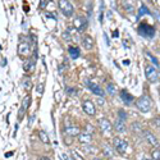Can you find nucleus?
I'll use <instances>...</instances> for the list:
<instances>
[{
    "mask_svg": "<svg viewBox=\"0 0 160 160\" xmlns=\"http://www.w3.org/2000/svg\"><path fill=\"white\" fill-rule=\"evenodd\" d=\"M151 105H153L151 104V99L149 98V96H146V95L141 96V98L136 101V106L138 108V110L142 112V113H149V112H150Z\"/></svg>",
    "mask_w": 160,
    "mask_h": 160,
    "instance_id": "obj_1",
    "label": "nucleus"
},
{
    "mask_svg": "<svg viewBox=\"0 0 160 160\" xmlns=\"http://www.w3.org/2000/svg\"><path fill=\"white\" fill-rule=\"evenodd\" d=\"M58 5H59L60 12L66 17H71L73 14V12H74L73 5L68 2V0H58Z\"/></svg>",
    "mask_w": 160,
    "mask_h": 160,
    "instance_id": "obj_2",
    "label": "nucleus"
},
{
    "mask_svg": "<svg viewBox=\"0 0 160 160\" xmlns=\"http://www.w3.org/2000/svg\"><path fill=\"white\" fill-rule=\"evenodd\" d=\"M138 34L144 37L150 39V37H154V35H155V28L147 23H141L138 26Z\"/></svg>",
    "mask_w": 160,
    "mask_h": 160,
    "instance_id": "obj_3",
    "label": "nucleus"
},
{
    "mask_svg": "<svg viewBox=\"0 0 160 160\" xmlns=\"http://www.w3.org/2000/svg\"><path fill=\"white\" fill-rule=\"evenodd\" d=\"M113 145H114V149L117 150V153H119V154H126L128 150V142H126L124 140H122L119 137L114 138Z\"/></svg>",
    "mask_w": 160,
    "mask_h": 160,
    "instance_id": "obj_4",
    "label": "nucleus"
},
{
    "mask_svg": "<svg viewBox=\"0 0 160 160\" xmlns=\"http://www.w3.org/2000/svg\"><path fill=\"white\" fill-rule=\"evenodd\" d=\"M145 74H146V78L153 82V83H156L159 81V74H158V71L156 68L151 67V66H147L146 69H145Z\"/></svg>",
    "mask_w": 160,
    "mask_h": 160,
    "instance_id": "obj_5",
    "label": "nucleus"
},
{
    "mask_svg": "<svg viewBox=\"0 0 160 160\" xmlns=\"http://www.w3.org/2000/svg\"><path fill=\"white\" fill-rule=\"evenodd\" d=\"M85 85H86V86L90 89V91L92 92V94H95V95H98V96H100V98H103V96L105 95V92L98 86V85H95V83H92L91 81H85Z\"/></svg>",
    "mask_w": 160,
    "mask_h": 160,
    "instance_id": "obj_6",
    "label": "nucleus"
},
{
    "mask_svg": "<svg viewBox=\"0 0 160 160\" xmlns=\"http://www.w3.org/2000/svg\"><path fill=\"white\" fill-rule=\"evenodd\" d=\"M99 127H100L101 132H104V133H110L112 130H113L112 123L109 122V119H106V118H101L99 121Z\"/></svg>",
    "mask_w": 160,
    "mask_h": 160,
    "instance_id": "obj_7",
    "label": "nucleus"
},
{
    "mask_svg": "<svg viewBox=\"0 0 160 160\" xmlns=\"http://www.w3.org/2000/svg\"><path fill=\"white\" fill-rule=\"evenodd\" d=\"M82 108H83V112L86 113L87 115H95V114H96L95 105L92 104V101H91V100H86V101H83Z\"/></svg>",
    "mask_w": 160,
    "mask_h": 160,
    "instance_id": "obj_8",
    "label": "nucleus"
},
{
    "mask_svg": "<svg viewBox=\"0 0 160 160\" xmlns=\"http://www.w3.org/2000/svg\"><path fill=\"white\" fill-rule=\"evenodd\" d=\"M73 25H74V27H76L77 31H83L87 27V19L83 18V17H77L76 19H74Z\"/></svg>",
    "mask_w": 160,
    "mask_h": 160,
    "instance_id": "obj_9",
    "label": "nucleus"
},
{
    "mask_svg": "<svg viewBox=\"0 0 160 160\" xmlns=\"http://www.w3.org/2000/svg\"><path fill=\"white\" fill-rule=\"evenodd\" d=\"M144 137L146 138V141L150 144L151 146L154 147H158L159 146V141H158V138L150 132V131H144Z\"/></svg>",
    "mask_w": 160,
    "mask_h": 160,
    "instance_id": "obj_10",
    "label": "nucleus"
},
{
    "mask_svg": "<svg viewBox=\"0 0 160 160\" xmlns=\"http://www.w3.org/2000/svg\"><path fill=\"white\" fill-rule=\"evenodd\" d=\"M114 130H115V132H118V133H126V131H127V126H126V123H124V121L123 119H117L115 122H114Z\"/></svg>",
    "mask_w": 160,
    "mask_h": 160,
    "instance_id": "obj_11",
    "label": "nucleus"
},
{
    "mask_svg": "<svg viewBox=\"0 0 160 160\" xmlns=\"http://www.w3.org/2000/svg\"><path fill=\"white\" fill-rule=\"evenodd\" d=\"M30 45L27 44V42H21V44L18 45V54L21 57H27L30 54Z\"/></svg>",
    "mask_w": 160,
    "mask_h": 160,
    "instance_id": "obj_12",
    "label": "nucleus"
},
{
    "mask_svg": "<svg viewBox=\"0 0 160 160\" xmlns=\"http://www.w3.org/2000/svg\"><path fill=\"white\" fill-rule=\"evenodd\" d=\"M78 141L83 145H90V142L92 141V137H91V133L89 132H81L78 135Z\"/></svg>",
    "mask_w": 160,
    "mask_h": 160,
    "instance_id": "obj_13",
    "label": "nucleus"
},
{
    "mask_svg": "<svg viewBox=\"0 0 160 160\" xmlns=\"http://www.w3.org/2000/svg\"><path fill=\"white\" fill-rule=\"evenodd\" d=\"M119 95H121L122 101H123L126 105H132L133 98H132V95H130V92H127L126 90H122V91L119 92Z\"/></svg>",
    "mask_w": 160,
    "mask_h": 160,
    "instance_id": "obj_14",
    "label": "nucleus"
},
{
    "mask_svg": "<svg viewBox=\"0 0 160 160\" xmlns=\"http://www.w3.org/2000/svg\"><path fill=\"white\" fill-rule=\"evenodd\" d=\"M23 69L26 72H34L35 71V60H32V59L26 60L23 64Z\"/></svg>",
    "mask_w": 160,
    "mask_h": 160,
    "instance_id": "obj_15",
    "label": "nucleus"
},
{
    "mask_svg": "<svg viewBox=\"0 0 160 160\" xmlns=\"http://www.w3.org/2000/svg\"><path fill=\"white\" fill-rule=\"evenodd\" d=\"M83 48L86 50H91L94 48V40L90 36H86L83 39Z\"/></svg>",
    "mask_w": 160,
    "mask_h": 160,
    "instance_id": "obj_16",
    "label": "nucleus"
},
{
    "mask_svg": "<svg viewBox=\"0 0 160 160\" xmlns=\"http://www.w3.org/2000/svg\"><path fill=\"white\" fill-rule=\"evenodd\" d=\"M103 154L106 156V158H113V149L108 145V144H104L103 145Z\"/></svg>",
    "mask_w": 160,
    "mask_h": 160,
    "instance_id": "obj_17",
    "label": "nucleus"
},
{
    "mask_svg": "<svg viewBox=\"0 0 160 160\" xmlns=\"http://www.w3.org/2000/svg\"><path fill=\"white\" fill-rule=\"evenodd\" d=\"M68 53H69V55H71V58L72 59H77L78 57H80V49L78 48H74V46H71L69 49H68Z\"/></svg>",
    "mask_w": 160,
    "mask_h": 160,
    "instance_id": "obj_18",
    "label": "nucleus"
},
{
    "mask_svg": "<svg viewBox=\"0 0 160 160\" xmlns=\"http://www.w3.org/2000/svg\"><path fill=\"white\" fill-rule=\"evenodd\" d=\"M66 133L68 136H78L81 133V131H80L78 127H68L66 130Z\"/></svg>",
    "mask_w": 160,
    "mask_h": 160,
    "instance_id": "obj_19",
    "label": "nucleus"
},
{
    "mask_svg": "<svg viewBox=\"0 0 160 160\" xmlns=\"http://www.w3.org/2000/svg\"><path fill=\"white\" fill-rule=\"evenodd\" d=\"M123 8L127 10V12H130L132 13L133 10H135V7H133V3H132V0H124L123 2Z\"/></svg>",
    "mask_w": 160,
    "mask_h": 160,
    "instance_id": "obj_20",
    "label": "nucleus"
},
{
    "mask_svg": "<svg viewBox=\"0 0 160 160\" xmlns=\"http://www.w3.org/2000/svg\"><path fill=\"white\" fill-rule=\"evenodd\" d=\"M145 55H146V57H147L149 59L151 60V63L154 64V66H155L156 68H160V63L158 62V59H156V58H155V57H154L153 54H150V53H149V51H145Z\"/></svg>",
    "mask_w": 160,
    "mask_h": 160,
    "instance_id": "obj_21",
    "label": "nucleus"
},
{
    "mask_svg": "<svg viewBox=\"0 0 160 160\" xmlns=\"http://www.w3.org/2000/svg\"><path fill=\"white\" fill-rule=\"evenodd\" d=\"M39 137H40V140H41L42 144H50V140H49V137H48L45 131H40L39 132Z\"/></svg>",
    "mask_w": 160,
    "mask_h": 160,
    "instance_id": "obj_22",
    "label": "nucleus"
},
{
    "mask_svg": "<svg viewBox=\"0 0 160 160\" xmlns=\"http://www.w3.org/2000/svg\"><path fill=\"white\" fill-rule=\"evenodd\" d=\"M106 91H108V94H109L110 96H114L118 90H117V86H115L114 83H109L108 86H106Z\"/></svg>",
    "mask_w": 160,
    "mask_h": 160,
    "instance_id": "obj_23",
    "label": "nucleus"
},
{
    "mask_svg": "<svg viewBox=\"0 0 160 160\" xmlns=\"http://www.w3.org/2000/svg\"><path fill=\"white\" fill-rule=\"evenodd\" d=\"M30 105H31V96L27 95V96H25V99L22 101V109L23 110H27L30 108Z\"/></svg>",
    "mask_w": 160,
    "mask_h": 160,
    "instance_id": "obj_24",
    "label": "nucleus"
},
{
    "mask_svg": "<svg viewBox=\"0 0 160 160\" xmlns=\"http://www.w3.org/2000/svg\"><path fill=\"white\" fill-rule=\"evenodd\" d=\"M145 14H150V9H147V7L145 4H141V9H140V12H138V18H141Z\"/></svg>",
    "mask_w": 160,
    "mask_h": 160,
    "instance_id": "obj_25",
    "label": "nucleus"
},
{
    "mask_svg": "<svg viewBox=\"0 0 160 160\" xmlns=\"http://www.w3.org/2000/svg\"><path fill=\"white\" fill-rule=\"evenodd\" d=\"M83 150L86 151L87 154H98V153H99L98 147H94V146H91V145H89V146H85V147H83Z\"/></svg>",
    "mask_w": 160,
    "mask_h": 160,
    "instance_id": "obj_26",
    "label": "nucleus"
},
{
    "mask_svg": "<svg viewBox=\"0 0 160 160\" xmlns=\"http://www.w3.org/2000/svg\"><path fill=\"white\" fill-rule=\"evenodd\" d=\"M23 87H25L27 91H30V90L32 89V82H31V78H25V80H23Z\"/></svg>",
    "mask_w": 160,
    "mask_h": 160,
    "instance_id": "obj_27",
    "label": "nucleus"
},
{
    "mask_svg": "<svg viewBox=\"0 0 160 160\" xmlns=\"http://www.w3.org/2000/svg\"><path fill=\"white\" fill-rule=\"evenodd\" d=\"M131 130L135 132V133H140L141 132V124L140 123H133L131 126Z\"/></svg>",
    "mask_w": 160,
    "mask_h": 160,
    "instance_id": "obj_28",
    "label": "nucleus"
},
{
    "mask_svg": "<svg viewBox=\"0 0 160 160\" xmlns=\"http://www.w3.org/2000/svg\"><path fill=\"white\" fill-rule=\"evenodd\" d=\"M44 89H45V83H44V82H40V83L37 85V87H36V91H37L40 95H42V94H44Z\"/></svg>",
    "mask_w": 160,
    "mask_h": 160,
    "instance_id": "obj_29",
    "label": "nucleus"
},
{
    "mask_svg": "<svg viewBox=\"0 0 160 160\" xmlns=\"http://www.w3.org/2000/svg\"><path fill=\"white\" fill-rule=\"evenodd\" d=\"M151 156L154 160H160V149H155L151 154Z\"/></svg>",
    "mask_w": 160,
    "mask_h": 160,
    "instance_id": "obj_30",
    "label": "nucleus"
},
{
    "mask_svg": "<svg viewBox=\"0 0 160 160\" xmlns=\"http://www.w3.org/2000/svg\"><path fill=\"white\" fill-rule=\"evenodd\" d=\"M63 39L66 40V41H71V40H72V36H71V34H69V31L64 32V34H63Z\"/></svg>",
    "mask_w": 160,
    "mask_h": 160,
    "instance_id": "obj_31",
    "label": "nucleus"
},
{
    "mask_svg": "<svg viewBox=\"0 0 160 160\" xmlns=\"http://www.w3.org/2000/svg\"><path fill=\"white\" fill-rule=\"evenodd\" d=\"M72 156H73V160H83V158L81 155H78L76 151H72Z\"/></svg>",
    "mask_w": 160,
    "mask_h": 160,
    "instance_id": "obj_32",
    "label": "nucleus"
},
{
    "mask_svg": "<svg viewBox=\"0 0 160 160\" xmlns=\"http://www.w3.org/2000/svg\"><path fill=\"white\" fill-rule=\"evenodd\" d=\"M153 123H154V126H155V127L160 128V117H156V118H154Z\"/></svg>",
    "mask_w": 160,
    "mask_h": 160,
    "instance_id": "obj_33",
    "label": "nucleus"
},
{
    "mask_svg": "<svg viewBox=\"0 0 160 160\" xmlns=\"http://www.w3.org/2000/svg\"><path fill=\"white\" fill-rule=\"evenodd\" d=\"M118 114H119V117H121V119H123V121H126V119H127V115H126L124 110H119V112H118Z\"/></svg>",
    "mask_w": 160,
    "mask_h": 160,
    "instance_id": "obj_34",
    "label": "nucleus"
},
{
    "mask_svg": "<svg viewBox=\"0 0 160 160\" xmlns=\"http://www.w3.org/2000/svg\"><path fill=\"white\" fill-rule=\"evenodd\" d=\"M46 4H48V0H41L40 2V9H45Z\"/></svg>",
    "mask_w": 160,
    "mask_h": 160,
    "instance_id": "obj_35",
    "label": "nucleus"
},
{
    "mask_svg": "<svg viewBox=\"0 0 160 160\" xmlns=\"http://www.w3.org/2000/svg\"><path fill=\"white\" fill-rule=\"evenodd\" d=\"M153 16H154V18H155L156 21H160V13L158 12V10H154V12H153Z\"/></svg>",
    "mask_w": 160,
    "mask_h": 160,
    "instance_id": "obj_36",
    "label": "nucleus"
},
{
    "mask_svg": "<svg viewBox=\"0 0 160 160\" xmlns=\"http://www.w3.org/2000/svg\"><path fill=\"white\" fill-rule=\"evenodd\" d=\"M104 39H105V41H106V45H110V41H109V39H108V35H106V34H104Z\"/></svg>",
    "mask_w": 160,
    "mask_h": 160,
    "instance_id": "obj_37",
    "label": "nucleus"
},
{
    "mask_svg": "<svg viewBox=\"0 0 160 160\" xmlns=\"http://www.w3.org/2000/svg\"><path fill=\"white\" fill-rule=\"evenodd\" d=\"M62 158H63L64 160H69V156H68L66 153H62Z\"/></svg>",
    "mask_w": 160,
    "mask_h": 160,
    "instance_id": "obj_38",
    "label": "nucleus"
},
{
    "mask_svg": "<svg viewBox=\"0 0 160 160\" xmlns=\"http://www.w3.org/2000/svg\"><path fill=\"white\" fill-rule=\"evenodd\" d=\"M74 91H76V90H73V89H69V87H67V94H74Z\"/></svg>",
    "mask_w": 160,
    "mask_h": 160,
    "instance_id": "obj_39",
    "label": "nucleus"
},
{
    "mask_svg": "<svg viewBox=\"0 0 160 160\" xmlns=\"http://www.w3.org/2000/svg\"><path fill=\"white\" fill-rule=\"evenodd\" d=\"M46 17H50V18H53V19H57V18H55V16L53 14V13H46Z\"/></svg>",
    "mask_w": 160,
    "mask_h": 160,
    "instance_id": "obj_40",
    "label": "nucleus"
},
{
    "mask_svg": "<svg viewBox=\"0 0 160 160\" xmlns=\"http://www.w3.org/2000/svg\"><path fill=\"white\" fill-rule=\"evenodd\" d=\"M34 121H35V115H32L31 118H30V126H31L32 123H34Z\"/></svg>",
    "mask_w": 160,
    "mask_h": 160,
    "instance_id": "obj_41",
    "label": "nucleus"
},
{
    "mask_svg": "<svg viewBox=\"0 0 160 160\" xmlns=\"http://www.w3.org/2000/svg\"><path fill=\"white\" fill-rule=\"evenodd\" d=\"M40 160H50L49 158H40Z\"/></svg>",
    "mask_w": 160,
    "mask_h": 160,
    "instance_id": "obj_42",
    "label": "nucleus"
},
{
    "mask_svg": "<svg viewBox=\"0 0 160 160\" xmlns=\"http://www.w3.org/2000/svg\"><path fill=\"white\" fill-rule=\"evenodd\" d=\"M147 2H150V3H153V0H147Z\"/></svg>",
    "mask_w": 160,
    "mask_h": 160,
    "instance_id": "obj_43",
    "label": "nucleus"
},
{
    "mask_svg": "<svg viewBox=\"0 0 160 160\" xmlns=\"http://www.w3.org/2000/svg\"><path fill=\"white\" fill-rule=\"evenodd\" d=\"M92 160H101V159H92Z\"/></svg>",
    "mask_w": 160,
    "mask_h": 160,
    "instance_id": "obj_44",
    "label": "nucleus"
}]
</instances>
